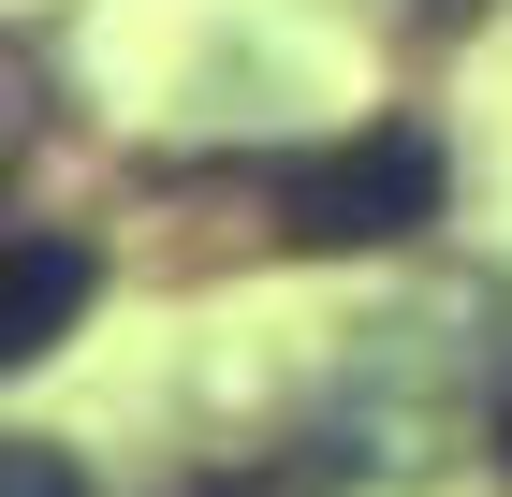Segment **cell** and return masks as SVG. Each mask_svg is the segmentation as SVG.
<instances>
[{
    "label": "cell",
    "mask_w": 512,
    "mask_h": 497,
    "mask_svg": "<svg viewBox=\"0 0 512 497\" xmlns=\"http://www.w3.org/2000/svg\"><path fill=\"white\" fill-rule=\"evenodd\" d=\"M0 497H88V483H74L59 439H15V454H0Z\"/></svg>",
    "instance_id": "3"
},
{
    "label": "cell",
    "mask_w": 512,
    "mask_h": 497,
    "mask_svg": "<svg viewBox=\"0 0 512 497\" xmlns=\"http://www.w3.org/2000/svg\"><path fill=\"white\" fill-rule=\"evenodd\" d=\"M439 147L425 132H352V147H308V161H278L264 205L293 249H395V234H425L439 220Z\"/></svg>",
    "instance_id": "1"
},
{
    "label": "cell",
    "mask_w": 512,
    "mask_h": 497,
    "mask_svg": "<svg viewBox=\"0 0 512 497\" xmlns=\"http://www.w3.org/2000/svg\"><path fill=\"white\" fill-rule=\"evenodd\" d=\"M498 468H512V424H498Z\"/></svg>",
    "instance_id": "4"
},
{
    "label": "cell",
    "mask_w": 512,
    "mask_h": 497,
    "mask_svg": "<svg viewBox=\"0 0 512 497\" xmlns=\"http://www.w3.org/2000/svg\"><path fill=\"white\" fill-rule=\"evenodd\" d=\"M88 307V249L74 234H15V293H0V366H44Z\"/></svg>",
    "instance_id": "2"
}]
</instances>
